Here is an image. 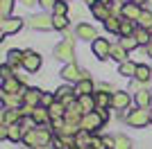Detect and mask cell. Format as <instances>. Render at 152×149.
I'll list each match as a JSON object with an SVG mask.
<instances>
[{
	"instance_id": "18",
	"label": "cell",
	"mask_w": 152,
	"mask_h": 149,
	"mask_svg": "<svg viewBox=\"0 0 152 149\" xmlns=\"http://www.w3.org/2000/svg\"><path fill=\"white\" fill-rule=\"evenodd\" d=\"M66 108L68 106L64 104V102H59V99H55L50 106H48V111H50V120H57V118H64L66 115Z\"/></svg>"
},
{
	"instance_id": "44",
	"label": "cell",
	"mask_w": 152,
	"mask_h": 149,
	"mask_svg": "<svg viewBox=\"0 0 152 149\" xmlns=\"http://www.w3.org/2000/svg\"><path fill=\"white\" fill-rule=\"evenodd\" d=\"M98 2H102V5H107V7H111V5H114V0H98Z\"/></svg>"
},
{
	"instance_id": "25",
	"label": "cell",
	"mask_w": 152,
	"mask_h": 149,
	"mask_svg": "<svg viewBox=\"0 0 152 149\" xmlns=\"http://www.w3.org/2000/svg\"><path fill=\"white\" fill-rule=\"evenodd\" d=\"M148 79H152V68L139 63V68H136V81H148Z\"/></svg>"
},
{
	"instance_id": "37",
	"label": "cell",
	"mask_w": 152,
	"mask_h": 149,
	"mask_svg": "<svg viewBox=\"0 0 152 149\" xmlns=\"http://www.w3.org/2000/svg\"><path fill=\"white\" fill-rule=\"evenodd\" d=\"M52 23H55V30H66L68 27V18L66 16H55L52 14Z\"/></svg>"
},
{
	"instance_id": "33",
	"label": "cell",
	"mask_w": 152,
	"mask_h": 149,
	"mask_svg": "<svg viewBox=\"0 0 152 149\" xmlns=\"http://www.w3.org/2000/svg\"><path fill=\"white\" fill-rule=\"evenodd\" d=\"M52 12H55V16H66V14L70 12V7L64 2V0H57L55 2V7H52Z\"/></svg>"
},
{
	"instance_id": "32",
	"label": "cell",
	"mask_w": 152,
	"mask_h": 149,
	"mask_svg": "<svg viewBox=\"0 0 152 149\" xmlns=\"http://www.w3.org/2000/svg\"><path fill=\"white\" fill-rule=\"evenodd\" d=\"M121 45H123V48L127 50V52H129V50H134L136 45H141V43L136 41V36L132 34V36H123V38H121Z\"/></svg>"
},
{
	"instance_id": "39",
	"label": "cell",
	"mask_w": 152,
	"mask_h": 149,
	"mask_svg": "<svg viewBox=\"0 0 152 149\" xmlns=\"http://www.w3.org/2000/svg\"><path fill=\"white\" fill-rule=\"evenodd\" d=\"M91 149H107V145H104V138H95L91 140Z\"/></svg>"
},
{
	"instance_id": "27",
	"label": "cell",
	"mask_w": 152,
	"mask_h": 149,
	"mask_svg": "<svg viewBox=\"0 0 152 149\" xmlns=\"http://www.w3.org/2000/svg\"><path fill=\"white\" fill-rule=\"evenodd\" d=\"M111 99L114 97H109V93H95V104H98V108H109L111 106Z\"/></svg>"
},
{
	"instance_id": "11",
	"label": "cell",
	"mask_w": 152,
	"mask_h": 149,
	"mask_svg": "<svg viewBox=\"0 0 152 149\" xmlns=\"http://www.w3.org/2000/svg\"><path fill=\"white\" fill-rule=\"evenodd\" d=\"M111 97H114V99H111V106H114V108H118V111H125L127 106H129V102H132V97H129L125 90H116Z\"/></svg>"
},
{
	"instance_id": "8",
	"label": "cell",
	"mask_w": 152,
	"mask_h": 149,
	"mask_svg": "<svg viewBox=\"0 0 152 149\" xmlns=\"http://www.w3.org/2000/svg\"><path fill=\"white\" fill-rule=\"evenodd\" d=\"M23 68L27 72H37L41 68V54H37L34 50H25V59H23Z\"/></svg>"
},
{
	"instance_id": "4",
	"label": "cell",
	"mask_w": 152,
	"mask_h": 149,
	"mask_svg": "<svg viewBox=\"0 0 152 149\" xmlns=\"http://www.w3.org/2000/svg\"><path fill=\"white\" fill-rule=\"evenodd\" d=\"M102 124H104V120L100 118L98 108H95V111H91V113H86V115L82 118V129H84V131H89V133H95V131L100 129Z\"/></svg>"
},
{
	"instance_id": "22",
	"label": "cell",
	"mask_w": 152,
	"mask_h": 149,
	"mask_svg": "<svg viewBox=\"0 0 152 149\" xmlns=\"http://www.w3.org/2000/svg\"><path fill=\"white\" fill-rule=\"evenodd\" d=\"M23 136H25V129L20 127V122L9 124V136H7V140H12V142H20Z\"/></svg>"
},
{
	"instance_id": "16",
	"label": "cell",
	"mask_w": 152,
	"mask_h": 149,
	"mask_svg": "<svg viewBox=\"0 0 152 149\" xmlns=\"http://www.w3.org/2000/svg\"><path fill=\"white\" fill-rule=\"evenodd\" d=\"M0 122H2V124H16V122H20L18 108H5V111L0 113Z\"/></svg>"
},
{
	"instance_id": "7",
	"label": "cell",
	"mask_w": 152,
	"mask_h": 149,
	"mask_svg": "<svg viewBox=\"0 0 152 149\" xmlns=\"http://www.w3.org/2000/svg\"><path fill=\"white\" fill-rule=\"evenodd\" d=\"M23 27V20L20 18H2L0 20V32H2V36H9V34H16V32Z\"/></svg>"
},
{
	"instance_id": "14",
	"label": "cell",
	"mask_w": 152,
	"mask_h": 149,
	"mask_svg": "<svg viewBox=\"0 0 152 149\" xmlns=\"http://www.w3.org/2000/svg\"><path fill=\"white\" fill-rule=\"evenodd\" d=\"M2 102H5V108H20L25 104L23 95H18V93H2Z\"/></svg>"
},
{
	"instance_id": "47",
	"label": "cell",
	"mask_w": 152,
	"mask_h": 149,
	"mask_svg": "<svg viewBox=\"0 0 152 149\" xmlns=\"http://www.w3.org/2000/svg\"><path fill=\"white\" fill-rule=\"evenodd\" d=\"M114 2H121V5H127V2H129V0H114Z\"/></svg>"
},
{
	"instance_id": "43",
	"label": "cell",
	"mask_w": 152,
	"mask_h": 149,
	"mask_svg": "<svg viewBox=\"0 0 152 149\" xmlns=\"http://www.w3.org/2000/svg\"><path fill=\"white\" fill-rule=\"evenodd\" d=\"M20 2H23V5H25V7H32V5H34V2H39V0H20Z\"/></svg>"
},
{
	"instance_id": "30",
	"label": "cell",
	"mask_w": 152,
	"mask_h": 149,
	"mask_svg": "<svg viewBox=\"0 0 152 149\" xmlns=\"http://www.w3.org/2000/svg\"><path fill=\"white\" fill-rule=\"evenodd\" d=\"M121 23H123V20H118L116 16H109V18L104 20V27H107V32H114V34H118V32H121Z\"/></svg>"
},
{
	"instance_id": "35",
	"label": "cell",
	"mask_w": 152,
	"mask_h": 149,
	"mask_svg": "<svg viewBox=\"0 0 152 149\" xmlns=\"http://www.w3.org/2000/svg\"><path fill=\"white\" fill-rule=\"evenodd\" d=\"M12 5H14V0H0V18H9Z\"/></svg>"
},
{
	"instance_id": "17",
	"label": "cell",
	"mask_w": 152,
	"mask_h": 149,
	"mask_svg": "<svg viewBox=\"0 0 152 149\" xmlns=\"http://www.w3.org/2000/svg\"><path fill=\"white\" fill-rule=\"evenodd\" d=\"M93 93V81H91V77H86V79L77 81L75 84V95L77 97H82V95H91Z\"/></svg>"
},
{
	"instance_id": "10",
	"label": "cell",
	"mask_w": 152,
	"mask_h": 149,
	"mask_svg": "<svg viewBox=\"0 0 152 149\" xmlns=\"http://www.w3.org/2000/svg\"><path fill=\"white\" fill-rule=\"evenodd\" d=\"M121 14H123L125 20H139L143 9H141V5H136V2H127V5L121 7Z\"/></svg>"
},
{
	"instance_id": "23",
	"label": "cell",
	"mask_w": 152,
	"mask_h": 149,
	"mask_svg": "<svg viewBox=\"0 0 152 149\" xmlns=\"http://www.w3.org/2000/svg\"><path fill=\"white\" fill-rule=\"evenodd\" d=\"M48 120H50V111L43 108V106H37L34 113H32V122H34V124H45Z\"/></svg>"
},
{
	"instance_id": "38",
	"label": "cell",
	"mask_w": 152,
	"mask_h": 149,
	"mask_svg": "<svg viewBox=\"0 0 152 149\" xmlns=\"http://www.w3.org/2000/svg\"><path fill=\"white\" fill-rule=\"evenodd\" d=\"M0 77H2V81H5V79H12V77H14V74H12V66H9V63H5V66L0 68Z\"/></svg>"
},
{
	"instance_id": "12",
	"label": "cell",
	"mask_w": 152,
	"mask_h": 149,
	"mask_svg": "<svg viewBox=\"0 0 152 149\" xmlns=\"http://www.w3.org/2000/svg\"><path fill=\"white\" fill-rule=\"evenodd\" d=\"M75 34H77V38H86V41H91V38H98V32H95V27L93 25H89V23H80L77 25V30H75Z\"/></svg>"
},
{
	"instance_id": "2",
	"label": "cell",
	"mask_w": 152,
	"mask_h": 149,
	"mask_svg": "<svg viewBox=\"0 0 152 149\" xmlns=\"http://www.w3.org/2000/svg\"><path fill=\"white\" fill-rule=\"evenodd\" d=\"M61 77H64L66 81H73V84H77V81L86 79V77H89V72H86V70H80V66L73 61V63H66V66H64Z\"/></svg>"
},
{
	"instance_id": "34",
	"label": "cell",
	"mask_w": 152,
	"mask_h": 149,
	"mask_svg": "<svg viewBox=\"0 0 152 149\" xmlns=\"http://www.w3.org/2000/svg\"><path fill=\"white\" fill-rule=\"evenodd\" d=\"M114 149H132V142H129V138L127 136H116V145H114Z\"/></svg>"
},
{
	"instance_id": "48",
	"label": "cell",
	"mask_w": 152,
	"mask_h": 149,
	"mask_svg": "<svg viewBox=\"0 0 152 149\" xmlns=\"http://www.w3.org/2000/svg\"><path fill=\"white\" fill-rule=\"evenodd\" d=\"M41 149H55V145H45V147H41Z\"/></svg>"
},
{
	"instance_id": "5",
	"label": "cell",
	"mask_w": 152,
	"mask_h": 149,
	"mask_svg": "<svg viewBox=\"0 0 152 149\" xmlns=\"http://www.w3.org/2000/svg\"><path fill=\"white\" fill-rule=\"evenodd\" d=\"M73 54H75V48H73V41H61L59 45H55V59H61V61L73 63Z\"/></svg>"
},
{
	"instance_id": "1",
	"label": "cell",
	"mask_w": 152,
	"mask_h": 149,
	"mask_svg": "<svg viewBox=\"0 0 152 149\" xmlns=\"http://www.w3.org/2000/svg\"><path fill=\"white\" fill-rule=\"evenodd\" d=\"M84 115H86V113L82 111L80 102H73V104L66 108V115H64V120H66V124H70V127L82 129V118H84Z\"/></svg>"
},
{
	"instance_id": "40",
	"label": "cell",
	"mask_w": 152,
	"mask_h": 149,
	"mask_svg": "<svg viewBox=\"0 0 152 149\" xmlns=\"http://www.w3.org/2000/svg\"><path fill=\"white\" fill-rule=\"evenodd\" d=\"M55 99H57V95H50V93H43V97H41V104L45 106V108H48V106L52 104V102H55Z\"/></svg>"
},
{
	"instance_id": "36",
	"label": "cell",
	"mask_w": 152,
	"mask_h": 149,
	"mask_svg": "<svg viewBox=\"0 0 152 149\" xmlns=\"http://www.w3.org/2000/svg\"><path fill=\"white\" fill-rule=\"evenodd\" d=\"M139 25L145 27V30H152V12H143L139 18Z\"/></svg>"
},
{
	"instance_id": "19",
	"label": "cell",
	"mask_w": 152,
	"mask_h": 149,
	"mask_svg": "<svg viewBox=\"0 0 152 149\" xmlns=\"http://www.w3.org/2000/svg\"><path fill=\"white\" fill-rule=\"evenodd\" d=\"M23 59H25V52H20V50H9V54H7V63L14 70L18 68V66H23Z\"/></svg>"
},
{
	"instance_id": "26",
	"label": "cell",
	"mask_w": 152,
	"mask_h": 149,
	"mask_svg": "<svg viewBox=\"0 0 152 149\" xmlns=\"http://www.w3.org/2000/svg\"><path fill=\"white\" fill-rule=\"evenodd\" d=\"M111 59H116V61H127V50L123 48L121 43L118 45H111Z\"/></svg>"
},
{
	"instance_id": "20",
	"label": "cell",
	"mask_w": 152,
	"mask_h": 149,
	"mask_svg": "<svg viewBox=\"0 0 152 149\" xmlns=\"http://www.w3.org/2000/svg\"><path fill=\"white\" fill-rule=\"evenodd\" d=\"M91 133L89 131H84V129H80L77 131V136H75V142H77V149H91Z\"/></svg>"
},
{
	"instance_id": "6",
	"label": "cell",
	"mask_w": 152,
	"mask_h": 149,
	"mask_svg": "<svg viewBox=\"0 0 152 149\" xmlns=\"http://www.w3.org/2000/svg\"><path fill=\"white\" fill-rule=\"evenodd\" d=\"M91 48H93V54L98 56L100 61H104V59L111 56V45H109L107 38H95L93 43H91Z\"/></svg>"
},
{
	"instance_id": "13",
	"label": "cell",
	"mask_w": 152,
	"mask_h": 149,
	"mask_svg": "<svg viewBox=\"0 0 152 149\" xmlns=\"http://www.w3.org/2000/svg\"><path fill=\"white\" fill-rule=\"evenodd\" d=\"M41 97H43V93H41L39 88H27V93L23 95V102H25L27 106H32V108H37V106L41 104Z\"/></svg>"
},
{
	"instance_id": "9",
	"label": "cell",
	"mask_w": 152,
	"mask_h": 149,
	"mask_svg": "<svg viewBox=\"0 0 152 149\" xmlns=\"http://www.w3.org/2000/svg\"><path fill=\"white\" fill-rule=\"evenodd\" d=\"M32 30H41V32H48L55 27V23H52V16H48V14H39V16H34V18L30 20Z\"/></svg>"
},
{
	"instance_id": "42",
	"label": "cell",
	"mask_w": 152,
	"mask_h": 149,
	"mask_svg": "<svg viewBox=\"0 0 152 149\" xmlns=\"http://www.w3.org/2000/svg\"><path fill=\"white\" fill-rule=\"evenodd\" d=\"M98 113H100V118L104 120V122L109 120V111H107V108H98Z\"/></svg>"
},
{
	"instance_id": "21",
	"label": "cell",
	"mask_w": 152,
	"mask_h": 149,
	"mask_svg": "<svg viewBox=\"0 0 152 149\" xmlns=\"http://www.w3.org/2000/svg\"><path fill=\"white\" fill-rule=\"evenodd\" d=\"M77 102H80V106H82L84 113H91L98 108V104H95V95H82V97H77Z\"/></svg>"
},
{
	"instance_id": "31",
	"label": "cell",
	"mask_w": 152,
	"mask_h": 149,
	"mask_svg": "<svg viewBox=\"0 0 152 149\" xmlns=\"http://www.w3.org/2000/svg\"><path fill=\"white\" fill-rule=\"evenodd\" d=\"M134 20H123L121 23V32H118V34H121V36H132L134 34Z\"/></svg>"
},
{
	"instance_id": "28",
	"label": "cell",
	"mask_w": 152,
	"mask_h": 149,
	"mask_svg": "<svg viewBox=\"0 0 152 149\" xmlns=\"http://www.w3.org/2000/svg\"><path fill=\"white\" fill-rule=\"evenodd\" d=\"M134 36H136V41H139L141 45H148L152 41V36H150V30H145V27H139V30L134 32Z\"/></svg>"
},
{
	"instance_id": "29",
	"label": "cell",
	"mask_w": 152,
	"mask_h": 149,
	"mask_svg": "<svg viewBox=\"0 0 152 149\" xmlns=\"http://www.w3.org/2000/svg\"><path fill=\"white\" fill-rule=\"evenodd\" d=\"M150 102H152V95L148 93V90H139V93H136V104H139L141 108H148Z\"/></svg>"
},
{
	"instance_id": "49",
	"label": "cell",
	"mask_w": 152,
	"mask_h": 149,
	"mask_svg": "<svg viewBox=\"0 0 152 149\" xmlns=\"http://www.w3.org/2000/svg\"><path fill=\"white\" fill-rule=\"evenodd\" d=\"M150 122H152V108H150Z\"/></svg>"
},
{
	"instance_id": "3",
	"label": "cell",
	"mask_w": 152,
	"mask_h": 149,
	"mask_svg": "<svg viewBox=\"0 0 152 149\" xmlns=\"http://www.w3.org/2000/svg\"><path fill=\"white\" fill-rule=\"evenodd\" d=\"M125 120H127V124L129 127H145L148 122H150V108H134L132 113H127L125 115Z\"/></svg>"
},
{
	"instance_id": "24",
	"label": "cell",
	"mask_w": 152,
	"mask_h": 149,
	"mask_svg": "<svg viewBox=\"0 0 152 149\" xmlns=\"http://www.w3.org/2000/svg\"><path fill=\"white\" fill-rule=\"evenodd\" d=\"M136 68H139V63H134V61H123L121 68H118V72H121L123 77H136Z\"/></svg>"
},
{
	"instance_id": "41",
	"label": "cell",
	"mask_w": 152,
	"mask_h": 149,
	"mask_svg": "<svg viewBox=\"0 0 152 149\" xmlns=\"http://www.w3.org/2000/svg\"><path fill=\"white\" fill-rule=\"evenodd\" d=\"M55 2H57V0H39V5L43 7V9H50V7H55Z\"/></svg>"
},
{
	"instance_id": "45",
	"label": "cell",
	"mask_w": 152,
	"mask_h": 149,
	"mask_svg": "<svg viewBox=\"0 0 152 149\" xmlns=\"http://www.w3.org/2000/svg\"><path fill=\"white\" fill-rule=\"evenodd\" d=\"M145 50H148V54H150V56H152V41H150V43H148V45H145Z\"/></svg>"
},
{
	"instance_id": "46",
	"label": "cell",
	"mask_w": 152,
	"mask_h": 149,
	"mask_svg": "<svg viewBox=\"0 0 152 149\" xmlns=\"http://www.w3.org/2000/svg\"><path fill=\"white\" fill-rule=\"evenodd\" d=\"M129 2H136V5H143V2H148V0H129Z\"/></svg>"
},
{
	"instance_id": "15",
	"label": "cell",
	"mask_w": 152,
	"mask_h": 149,
	"mask_svg": "<svg viewBox=\"0 0 152 149\" xmlns=\"http://www.w3.org/2000/svg\"><path fill=\"white\" fill-rule=\"evenodd\" d=\"M91 14H93L98 20H107L109 16H111V7L102 5V2H93V5H91Z\"/></svg>"
}]
</instances>
